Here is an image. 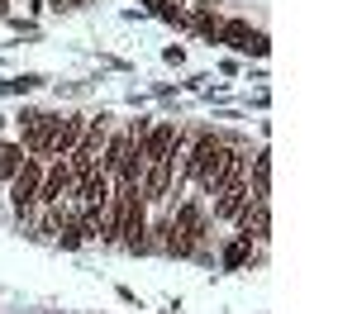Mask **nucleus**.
<instances>
[{
  "label": "nucleus",
  "instance_id": "nucleus-8",
  "mask_svg": "<svg viewBox=\"0 0 357 314\" xmlns=\"http://www.w3.org/2000/svg\"><path fill=\"white\" fill-rule=\"evenodd\" d=\"M248 191H252V200L272 196V152H267V148H262L257 157H248Z\"/></svg>",
  "mask_w": 357,
  "mask_h": 314
},
{
  "label": "nucleus",
  "instance_id": "nucleus-9",
  "mask_svg": "<svg viewBox=\"0 0 357 314\" xmlns=\"http://www.w3.org/2000/svg\"><path fill=\"white\" fill-rule=\"evenodd\" d=\"M24 148H20V139H0V181H5V186H10V176H15V171L24 167Z\"/></svg>",
  "mask_w": 357,
  "mask_h": 314
},
{
  "label": "nucleus",
  "instance_id": "nucleus-12",
  "mask_svg": "<svg viewBox=\"0 0 357 314\" xmlns=\"http://www.w3.org/2000/svg\"><path fill=\"white\" fill-rule=\"evenodd\" d=\"M0 129H5V114H0Z\"/></svg>",
  "mask_w": 357,
  "mask_h": 314
},
{
  "label": "nucleus",
  "instance_id": "nucleus-7",
  "mask_svg": "<svg viewBox=\"0 0 357 314\" xmlns=\"http://www.w3.org/2000/svg\"><path fill=\"white\" fill-rule=\"evenodd\" d=\"M248 200H252V191H248V176H243L238 186H229V191H220V196L210 200V214H215L220 224H234V219H238V210H243Z\"/></svg>",
  "mask_w": 357,
  "mask_h": 314
},
{
  "label": "nucleus",
  "instance_id": "nucleus-3",
  "mask_svg": "<svg viewBox=\"0 0 357 314\" xmlns=\"http://www.w3.org/2000/svg\"><path fill=\"white\" fill-rule=\"evenodd\" d=\"M72 167H67V157H48V167H43V186H38V205L48 210V205H62V200L72 196Z\"/></svg>",
  "mask_w": 357,
  "mask_h": 314
},
{
  "label": "nucleus",
  "instance_id": "nucleus-4",
  "mask_svg": "<svg viewBox=\"0 0 357 314\" xmlns=\"http://www.w3.org/2000/svg\"><path fill=\"white\" fill-rule=\"evenodd\" d=\"M234 238H243V243H262L267 233H272V210H267V200H248L243 210H238V219H234Z\"/></svg>",
  "mask_w": 357,
  "mask_h": 314
},
{
  "label": "nucleus",
  "instance_id": "nucleus-2",
  "mask_svg": "<svg viewBox=\"0 0 357 314\" xmlns=\"http://www.w3.org/2000/svg\"><path fill=\"white\" fill-rule=\"evenodd\" d=\"M172 181H176V157H158L138 176V196L148 205H162V200H172Z\"/></svg>",
  "mask_w": 357,
  "mask_h": 314
},
{
  "label": "nucleus",
  "instance_id": "nucleus-1",
  "mask_svg": "<svg viewBox=\"0 0 357 314\" xmlns=\"http://www.w3.org/2000/svg\"><path fill=\"white\" fill-rule=\"evenodd\" d=\"M43 167H48V157H24V167L10 176V205H15V214H29V210L38 205Z\"/></svg>",
  "mask_w": 357,
  "mask_h": 314
},
{
  "label": "nucleus",
  "instance_id": "nucleus-11",
  "mask_svg": "<svg viewBox=\"0 0 357 314\" xmlns=\"http://www.w3.org/2000/svg\"><path fill=\"white\" fill-rule=\"evenodd\" d=\"M67 5H72V10H82V5H91V0H67Z\"/></svg>",
  "mask_w": 357,
  "mask_h": 314
},
{
  "label": "nucleus",
  "instance_id": "nucleus-10",
  "mask_svg": "<svg viewBox=\"0 0 357 314\" xmlns=\"http://www.w3.org/2000/svg\"><path fill=\"white\" fill-rule=\"evenodd\" d=\"M248 257H252V243H243V238H234V243H224L220 262H224V272H243V267H248Z\"/></svg>",
  "mask_w": 357,
  "mask_h": 314
},
{
  "label": "nucleus",
  "instance_id": "nucleus-6",
  "mask_svg": "<svg viewBox=\"0 0 357 314\" xmlns=\"http://www.w3.org/2000/svg\"><path fill=\"white\" fill-rule=\"evenodd\" d=\"M86 134V114H57V129H53V143H48V157H67Z\"/></svg>",
  "mask_w": 357,
  "mask_h": 314
},
{
  "label": "nucleus",
  "instance_id": "nucleus-5",
  "mask_svg": "<svg viewBox=\"0 0 357 314\" xmlns=\"http://www.w3.org/2000/svg\"><path fill=\"white\" fill-rule=\"evenodd\" d=\"M176 134H181V129H176L172 119L153 124V129H148V134H143V139L134 143V148H138V157H143V162H158V157H167V152H172V143H176Z\"/></svg>",
  "mask_w": 357,
  "mask_h": 314
}]
</instances>
